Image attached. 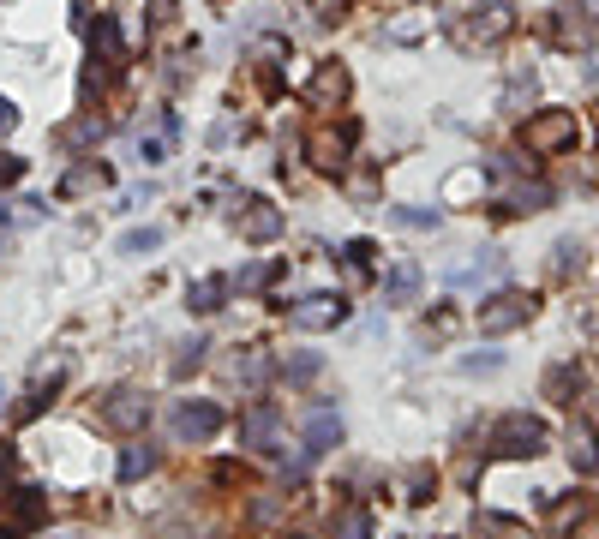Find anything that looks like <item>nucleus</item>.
Masks as SVG:
<instances>
[{
	"mask_svg": "<svg viewBox=\"0 0 599 539\" xmlns=\"http://www.w3.org/2000/svg\"><path fill=\"white\" fill-rule=\"evenodd\" d=\"M516 30V6L510 0H486V6H474L462 24H456V42L462 48H492V42H504Z\"/></svg>",
	"mask_w": 599,
	"mask_h": 539,
	"instance_id": "obj_1",
	"label": "nucleus"
},
{
	"mask_svg": "<svg viewBox=\"0 0 599 539\" xmlns=\"http://www.w3.org/2000/svg\"><path fill=\"white\" fill-rule=\"evenodd\" d=\"M522 144H528V156H558V150H570V144H576V114H570V108H540V114H528Z\"/></svg>",
	"mask_w": 599,
	"mask_h": 539,
	"instance_id": "obj_2",
	"label": "nucleus"
},
{
	"mask_svg": "<svg viewBox=\"0 0 599 539\" xmlns=\"http://www.w3.org/2000/svg\"><path fill=\"white\" fill-rule=\"evenodd\" d=\"M534 312H540V300H534L528 288H498V294L480 306V330H486V336H510V330H522Z\"/></svg>",
	"mask_w": 599,
	"mask_h": 539,
	"instance_id": "obj_3",
	"label": "nucleus"
},
{
	"mask_svg": "<svg viewBox=\"0 0 599 539\" xmlns=\"http://www.w3.org/2000/svg\"><path fill=\"white\" fill-rule=\"evenodd\" d=\"M540 450H546V426H540L534 414H504V420L492 426V456L528 462V456H540Z\"/></svg>",
	"mask_w": 599,
	"mask_h": 539,
	"instance_id": "obj_4",
	"label": "nucleus"
},
{
	"mask_svg": "<svg viewBox=\"0 0 599 539\" xmlns=\"http://www.w3.org/2000/svg\"><path fill=\"white\" fill-rule=\"evenodd\" d=\"M96 426H102V432H120V438L144 432V426H150V396H144V390H132V384H126V390H114V396L96 408Z\"/></svg>",
	"mask_w": 599,
	"mask_h": 539,
	"instance_id": "obj_5",
	"label": "nucleus"
},
{
	"mask_svg": "<svg viewBox=\"0 0 599 539\" xmlns=\"http://www.w3.org/2000/svg\"><path fill=\"white\" fill-rule=\"evenodd\" d=\"M348 150H354V120L318 126V132L306 138V162H312L318 174H342V168H348Z\"/></svg>",
	"mask_w": 599,
	"mask_h": 539,
	"instance_id": "obj_6",
	"label": "nucleus"
},
{
	"mask_svg": "<svg viewBox=\"0 0 599 539\" xmlns=\"http://www.w3.org/2000/svg\"><path fill=\"white\" fill-rule=\"evenodd\" d=\"M48 522V498L42 492H12L6 510H0V539H24Z\"/></svg>",
	"mask_w": 599,
	"mask_h": 539,
	"instance_id": "obj_7",
	"label": "nucleus"
},
{
	"mask_svg": "<svg viewBox=\"0 0 599 539\" xmlns=\"http://www.w3.org/2000/svg\"><path fill=\"white\" fill-rule=\"evenodd\" d=\"M348 84H354L348 66H342V60H324V66L312 72V84H306V102H312L318 114H336V108L348 102Z\"/></svg>",
	"mask_w": 599,
	"mask_h": 539,
	"instance_id": "obj_8",
	"label": "nucleus"
},
{
	"mask_svg": "<svg viewBox=\"0 0 599 539\" xmlns=\"http://www.w3.org/2000/svg\"><path fill=\"white\" fill-rule=\"evenodd\" d=\"M216 432H222V408H216V402H180V408H174V438L204 444V438H216Z\"/></svg>",
	"mask_w": 599,
	"mask_h": 539,
	"instance_id": "obj_9",
	"label": "nucleus"
},
{
	"mask_svg": "<svg viewBox=\"0 0 599 539\" xmlns=\"http://www.w3.org/2000/svg\"><path fill=\"white\" fill-rule=\"evenodd\" d=\"M342 318H348V306H342L336 294H306V300L288 312V324H294V330H336Z\"/></svg>",
	"mask_w": 599,
	"mask_h": 539,
	"instance_id": "obj_10",
	"label": "nucleus"
},
{
	"mask_svg": "<svg viewBox=\"0 0 599 539\" xmlns=\"http://www.w3.org/2000/svg\"><path fill=\"white\" fill-rule=\"evenodd\" d=\"M234 228H240L246 240H258V246H264V240H276V234H282V210H276V204H264V198H246V204L234 210Z\"/></svg>",
	"mask_w": 599,
	"mask_h": 539,
	"instance_id": "obj_11",
	"label": "nucleus"
},
{
	"mask_svg": "<svg viewBox=\"0 0 599 539\" xmlns=\"http://www.w3.org/2000/svg\"><path fill=\"white\" fill-rule=\"evenodd\" d=\"M342 444V414L336 408H312L306 414V456H324Z\"/></svg>",
	"mask_w": 599,
	"mask_h": 539,
	"instance_id": "obj_12",
	"label": "nucleus"
},
{
	"mask_svg": "<svg viewBox=\"0 0 599 539\" xmlns=\"http://www.w3.org/2000/svg\"><path fill=\"white\" fill-rule=\"evenodd\" d=\"M276 432H282V414H276L270 402H258V408L240 420V444H246V450H270V438H276Z\"/></svg>",
	"mask_w": 599,
	"mask_h": 539,
	"instance_id": "obj_13",
	"label": "nucleus"
},
{
	"mask_svg": "<svg viewBox=\"0 0 599 539\" xmlns=\"http://www.w3.org/2000/svg\"><path fill=\"white\" fill-rule=\"evenodd\" d=\"M420 264L414 258H402L396 270H390V282H384V306H414V294H420Z\"/></svg>",
	"mask_w": 599,
	"mask_h": 539,
	"instance_id": "obj_14",
	"label": "nucleus"
},
{
	"mask_svg": "<svg viewBox=\"0 0 599 539\" xmlns=\"http://www.w3.org/2000/svg\"><path fill=\"white\" fill-rule=\"evenodd\" d=\"M330 539H372V516H366V504H342V510H330Z\"/></svg>",
	"mask_w": 599,
	"mask_h": 539,
	"instance_id": "obj_15",
	"label": "nucleus"
},
{
	"mask_svg": "<svg viewBox=\"0 0 599 539\" xmlns=\"http://www.w3.org/2000/svg\"><path fill=\"white\" fill-rule=\"evenodd\" d=\"M498 276H504V258H498V252H480V264H456V270H450V282H456V288L498 282Z\"/></svg>",
	"mask_w": 599,
	"mask_h": 539,
	"instance_id": "obj_16",
	"label": "nucleus"
},
{
	"mask_svg": "<svg viewBox=\"0 0 599 539\" xmlns=\"http://www.w3.org/2000/svg\"><path fill=\"white\" fill-rule=\"evenodd\" d=\"M96 186H108V168H102V162H84V168H72V174L60 180V198H84V192H96Z\"/></svg>",
	"mask_w": 599,
	"mask_h": 539,
	"instance_id": "obj_17",
	"label": "nucleus"
},
{
	"mask_svg": "<svg viewBox=\"0 0 599 539\" xmlns=\"http://www.w3.org/2000/svg\"><path fill=\"white\" fill-rule=\"evenodd\" d=\"M222 300H228V276H198V282H192V294H186V306H192V312H216Z\"/></svg>",
	"mask_w": 599,
	"mask_h": 539,
	"instance_id": "obj_18",
	"label": "nucleus"
},
{
	"mask_svg": "<svg viewBox=\"0 0 599 539\" xmlns=\"http://www.w3.org/2000/svg\"><path fill=\"white\" fill-rule=\"evenodd\" d=\"M570 462H576V474H594L599 468V444L588 426H570Z\"/></svg>",
	"mask_w": 599,
	"mask_h": 539,
	"instance_id": "obj_19",
	"label": "nucleus"
},
{
	"mask_svg": "<svg viewBox=\"0 0 599 539\" xmlns=\"http://www.w3.org/2000/svg\"><path fill=\"white\" fill-rule=\"evenodd\" d=\"M156 246H162V228H126V234L114 240L120 258H138V252H156Z\"/></svg>",
	"mask_w": 599,
	"mask_h": 539,
	"instance_id": "obj_20",
	"label": "nucleus"
},
{
	"mask_svg": "<svg viewBox=\"0 0 599 539\" xmlns=\"http://www.w3.org/2000/svg\"><path fill=\"white\" fill-rule=\"evenodd\" d=\"M474 534L480 539H528V528L510 522V516H474Z\"/></svg>",
	"mask_w": 599,
	"mask_h": 539,
	"instance_id": "obj_21",
	"label": "nucleus"
},
{
	"mask_svg": "<svg viewBox=\"0 0 599 539\" xmlns=\"http://www.w3.org/2000/svg\"><path fill=\"white\" fill-rule=\"evenodd\" d=\"M150 468H156V450H150V444H132V450L120 456V480H144Z\"/></svg>",
	"mask_w": 599,
	"mask_h": 539,
	"instance_id": "obj_22",
	"label": "nucleus"
},
{
	"mask_svg": "<svg viewBox=\"0 0 599 539\" xmlns=\"http://www.w3.org/2000/svg\"><path fill=\"white\" fill-rule=\"evenodd\" d=\"M348 276H354V282H372V240H354V246H348Z\"/></svg>",
	"mask_w": 599,
	"mask_h": 539,
	"instance_id": "obj_23",
	"label": "nucleus"
},
{
	"mask_svg": "<svg viewBox=\"0 0 599 539\" xmlns=\"http://www.w3.org/2000/svg\"><path fill=\"white\" fill-rule=\"evenodd\" d=\"M264 372H270V366H264V354H258V348H246V354L234 360V378H240V384H264Z\"/></svg>",
	"mask_w": 599,
	"mask_h": 539,
	"instance_id": "obj_24",
	"label": "nucleus"
},
{
	"mask_svg": "<svg viewBox=\"0 0 599 539\" xmlns=\"http://www.w3.org/2000/svg\"><path fill=\"white\" fill-rule=\"evenodd\" d=\"M282 510H294V498H276V492H264V498L252 504V522H282Z\"/></svg>",
	"mask_w": 599,
	"mask_h": 539,
	"instance_id": "obj_25",
	"label": "nucleus"
},
{
	"mask_svg": "<svg viewBox=\"0 0 599 539\" xmlns=\"http://www.w3.org/2000/svg\"><path fill=\"white\" fill-rule=\"evenodd\" d=\"M402 492H408V504H426V492H432V468H408Z\"/></svg>",
	"mask_w": 599,
	"mask_h": 539,
	"instance_id": "obj_26",
	"label": "nucleus"
},
{
	"mask_svg": "<svg viewBox=\"0 0 599 539\" xmlns=\"http://www.w3.org/2000/svg\"><path fill=\"white\" fill-rule=\"evenodd\" d=\"M510 204H516V210H546V204H552V192H546V186H516V198H510Z\"/></svg>",
	"mask_w": 599,
	"mask_h": 539,
	"instance_id": "obj_27",
	"label": "nucleus"
},
{
	"mask_svg": "<svg viewBox=\"0 0 599 539\" xmlns=\"http://www.w3.org/2000/svg\"><path fill=\"white\" fill-rule=\"evenodd\" d=\"M462 372H468V378H492V372H504V360H498V354H468Z\"/></svg>",
	"mask_w": 599,
	"mask_h": 539,
	"instance_id": "obj_28",
	"label": "nucleus"
},
{
	"mask_svg": "<svg viewBox=\"0 0 599 539\" xmlns=\"http://www.w3.org/2000/svg\"><path fill=\"white\" fill-rule=\"evenodd\" d=\"M576 384H582V378H576V372H570V366H558V372H552V378H546V396H552V402H564V396H570V390H576Z\"/></svg>",
	"mask_w": 599,
	"mask_h": 539,
	"instance_id": "obj_29",
	"label": "nucleus"
},
{
	"mask_svg": "<svg viewBox=\"0 0 599 539\" xmlns=\"http://www.w3.org/2000/svg\"><path fill=\"white\" fill-rule=\"evenodd\" d=\"M198 366H204V342H186L180 360H174V378H186V372H198Z\"/></svg>",
	"mask_w": 599,
	"mask_h": 539,
	"instance_id": "obj_30",
	"label": "nucleus"
},
{
	"mask_svg": "<svg viewBox=\"0 0 599 539\" xmlns=\"http://www.w3.org/2000/svg\"><path fill=\"white\" fill-rule=\"evenodd\" d=\"M576 522H588V504L576 498V504H558L552 510V528H576Z\"/></svg>",
	"mask_w": 599,
	"mask_h": 539,
	"instance_id": "obj_31",
	"label": "nucleus"
},
{
	"mask_svg": "<svg viewBox=\"0 0 599 539\" xmlns=\"http://www.w3.org/2000/svg\"><path fill=\"white\" fill-rule=\"evenodd\" d=\"M288 378H294V384H312V378H318V354H300V360H288Z\"/></svg>",
	"mask_w": 599,
	"mask_h": 539,
	"instance_id": "obj_32",
	"label": "nucleus"
},
{
	"mask_svg": "<svg viewBox=\"0 0 599 539\" xmlns=\"http://www.w3.org/2000/svg\"><path fill=\"white\" fill-rule=\"evenodd\" d=\"M528 96H534V72H516V78H510V108H522Z\"/></svg>",
	"mask_w": 599,
	"mask_h": 539,
	"instance_id": "obj_33",
	"label": "nucleus"
},
{
	"mask_svg": "<svg viewBox=\"0 0 599 539\" xmlns=\"http://www.w3.org/2000/svg\"><path fill=\"white\" fill-rule=\"evenodd\" d=\"M402 228H438V210H396Z\"/></svg>",
	"mask_w": 599,
	"mask_h": 539,
	"instance_id": "obj_34",
	"label": "nucleus"
},
{
	"mask_svg": "<svg viewBox=\"0 0 599 539\" xmlns=\"http://www.w3.org/2000/svg\"><path fill=\"white\" fill-rule=\"evenodd\" d=\"M576 264H582V246H576V240H558V276H570Z\"/></svg>",
	"mask_w": 599,
	"mask_h": 539,
	"instance_id": "obj_35",
	"label": "nucleus"
},
{
	"mask_svg": "<svg viewBox=\"0 0 599 539\" xmlns=\"http://www.w3.org/2000/svg\"><path fill=\"white\" fill-rule=\"evenodd\" d=\"M270 276H276V264H252V270H246V276H240V288H264V282H270Z\"/></svg>",
	"mask_w": 599,
	"mask_h": 539,
	"instance_id": "obj_36",
	"label": "nucleus"
},
{
	"mask_svg": "<svg viewBox=\"0 0 599 539\" xmlns=\"http://www.w3.org/2000/svg\"><path fill=\"white\" fill-rule=\"evenodd\" d=\"M18 174H24V162H18V156H0V186H12Z\"/></svg>",
	"mask_w": 599,
	"mask_h": 539,
	"instance_id": "obj_37",
	"label": "nucleus"
},
{
	"mask_svg": "<svg viewBox=\"0 0 599 539\" xmlns=\"http://www.w3.org/2000/svg\"><path fill=\"white\" fill-rule=\"evenodd\" d=\"M168 18H174V0H150V24H156V30H162V24H168Z\"/></svg>",
	"mask_w": 599,
	"mask_h": 539,
	"instance_id": "obj_38",
	"label": "nucleus"
},
{
	"mask_svg": "<svg viewBox=\"0 0 599 539\" xmlns=\"http://www.w3.org/2000/svg\"><path fill=\"white\" fill-rule=\"evenodd\" d=\"M12 126H18V108H12V102H0V132H12Z\"/></svg>",
	"mask_w": 599,
	"mask_h": 539,
	"instance_id": "obj_39",
	"label": "nucleus"
},
{
	"mask_svg": "<svg viewBox=\"0 0 599 539\" xmlns=\"http://www.w3.org/2000/svg\"><path fill=\"white\" fill-rule=\"evenodd\" d=\"M6 468H12V450H6V444H0V480H6Z\"/></svg>",
	"mask_w": 599,
	"mask_h": 539,
	"instance_id": "obj_40",
	"label": "nucleus"
},
{
	"mask_svg": "<svg viewBox=\"0 0 599 539\" xmlns=\"http://www.w3.org/2000/svg\"><path fill=\"white\" fill-rule=\"evenodd\" d=\"M0 402H6V390H0Z\"/></svg>",
	"mask_w": 599,
	"mask_h": 539,
	"instance_id": "obj_41",
	"label": "nucleus"
},
{
	"mask_svg": "<svg viewBox=\"0 0 599 539\" xmlns=\"http://www.w3.org/2000/svg\"><path fill=\"white\" fill-rule=\"evenodd\" d=\"M594 6H599V0H594Z\"/></svg>",
	"mask_w": 599,
	"mask_h": 539,
	"instance_id": "obj_42",
	"label": "nucleus"
}]
</instances>
